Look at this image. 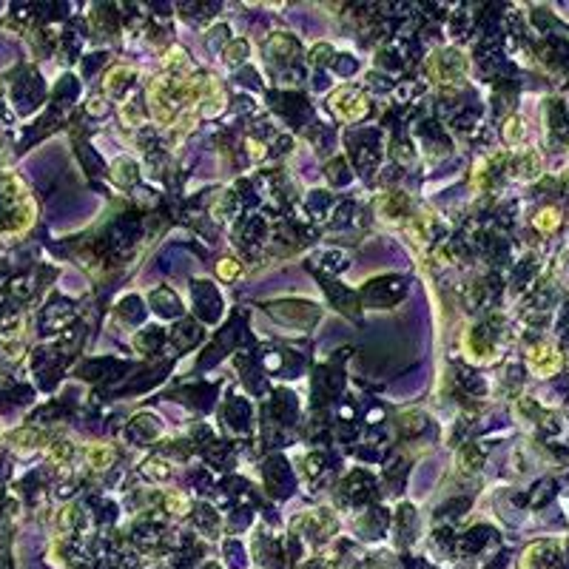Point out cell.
Returning <instances> with one entry per match:
<instances>
[{"label": "cell", "mask_w": 569, "mask_h": 569, "mask_svg": "<svg viewBox=\"0 0 569 569\" xmlns=\"http://www.w3.org/2000/svg\"><path fill=\"white\" fill-rule=\"evenodd\" d=\"M328 51H330V49H328V46H319V49H316V51H313V60H316V63H325V60H328V57H325V54H328Z\"/></svg>", "instance_id": "18"}, {"label": "cell", "mask_w": 569, "mask_h": 569, "mask_svg": "<svg viewBox=\"0 0 569 569\" xmlns=\"http://www.w3.org/2000/svg\"><path fill=\"white\" fill-rule=\"evenodd\" d=\"M435 60L444 63V69H441V71H435V74H433V77L439 80V83H455L459 77H464V69H467V63H464V57H461V54L447 51V54H439Z\"/></svg>", "instance_id": "4"}, {"label": "cell", "mask_w": 569, "mask_h": 569, "mask_svg": "<svg viewBox=\"0 0 569 569\" xmlns=\"http://www.w3.org/2000/svg\"><path fill=\"white\" fill-rule=\"evenodd\" d=\"M538 168H541L538 154H529V157H526V162H521V177H524V180H533V177H538Z\"/></svg>", "instance_id": "14"}, {"label": "cell", "mask_w": 569, "mask_h": 569, "mask_svg": "<svg viewBox=\"0 0 569 569\" xmlns=\"http://www.w3.org/2000/svg\"><path fill=\"white\" fill-rule=\"evenodd\" d=\"M533 222H535V228L541 234H553L555 228L561 225V214H558V208H541Z\"/></svg>", "instance_id": "8"}, {"label": "cell", "mask_w": 569, "mask_h": 569, "mask_svg": "<svg viewBox=\"0 0 569 569\" xmlns=\"http://www.w3.org/2000/svg\"><path fill=\"white\" fill-rule=\"evenodd\" d=\"M245 54H248V46H245L242 40H237L231 49L225 51V57H228V60H231V63H239V60H245Z\"/></svg>", "instance_id": "16"}, {"label": "cell", "mask_w": 569, "mask_h": 569, "mask_svg": "<svg viewBox=\"0 0 569 569\" xmlns=\"http://www.w3.org/2000/svg\"><path fill=\"white\" fill-rule=\"evenodd\" d=\"M217 274H219L222 279H234V276L239 274V265H237L234 259H222V262L217 265Z\"/></svg>", "instance_id": "15"}, {"label": "cell", "mask_w": 569, "mask_h": 569, "mask_svg": "<svg viewBox=\"0 0 569 569\" xmlns=\"http://www.w3.org/2000/svg\"><path fill=\"white\" fill-rule=\"evenodd\" d=\"M199 114L202 117H217V114L225 108V91L219 88V83L217 80H211V77H205V83H202V91H199Z\"/></svg>", "instance_id": "3"}, {"label": "cell", "mask_w": 569, "mask_h": 569, "mask_svg": "<svg viewBox=\"0 0 569 569\" xmlns=\"http://www.w3.org/2000/svg\"><path fill=\"white\" fill-rule=\"evenodd\" d=\"M504 140H507L509 145H516V143L524 140V123H521L518 117H509V120H507V125H504Z\"/></svg>", "instance_id": "12"}, {"label": "cell", "mask_w": 569, "mask_h": 569, "mask_svg": "<svg viewBox=\"0 0 569 569\" xmlns=\"http://www.w3.org/2000/svg\"><path fill=\"white\" fill-rule=\"evenodd\" d=\"M404 205H407L404 197H398V194H385L382 199H378V211H382L385 219H393V217H398V211H402Z\"/></svg>", "instance_id": "9"}, {"label": "cell", "mask_w": 569, "mask_h": 569, "mask_svg": "<svg viewBox=\"0 0 569 569\" xmlns=\"http://www.w3.org/2000/svg\"><path fill=\"white\" fill-rule=\"evenodd\" d=\"M69 452H71V447H69L66 441H63L60 447H54V450H51V455H54V459H57V461H60V459L66 461V459H69Z\"/></svg>", "instance_id": "17"}, {"label": "cell", "mask_w": 569, "mask_h": 569, "mask_svg": "<svg viewBox=\"0 0 569 569\" xmlns=\"http://www.w3.org/2000/svg\"><path fill=\"white\" fill-rule=\"evenodd\" d=\"M9 441L14 447H21V450H34V447H40L46 439H43V433H37V430H17L9 435Z\"/></svg>", "instance_id": "7"}, {"label": "cell", "mask_w": 569, "mask_h": 569, "mask_svg": "<svg viewBox=\"0 0 569 569\" xmlns=\"http://www.w3.org/2000/svg\"><path fill=\"white\" fill-rule=\"evenodd\" d=\"M114 459H117V452H114L111 447H106V444H94V447L86 450V461H88L91 470H108L114 464Z\"/></svg>", "instance_id": "5"}, {"label": "cell", "mask_w": 569, "mask_h": 569, "mask_svg": "<svg viewBox=\"0 0 569 569\" xmlns=\"http://www.w3.org/2000/svg\"><path fill=\"white\" fill-rule=\"evenodd\" d=\"M143 472H145V476H148V479H157V481H165V479L171 476V467H168L165 461H160V459H151V461H145Z\"/></svg>", "instance_id": "10"}, {"label": "cell", "mask_w": 569, "mask_h": 569, "mask_svg": "<svg viewBox=\"0 0 569 569\" xmlns=\"http://www.w3.org/2000/svg\"><path fill=\"white\" fill-rule=\"evenodd\" d=\"M165 501H168V509L177 512V516H185V512H188V498L182 496V492H171Z\"/></svg>", "instance_id": "13"}, {"label": "cell", "mask_w": 569, "mask_h": 569, "mask_svg": "<svg viewBox=\"0 0 569 569\" xmlns=\"http://www.w3.org/2000/svg\"><path fill=\"white\" fill-rule=\"evenodd\" d=\"M330 108L339 114L345 123H356V120H362L367 117V111H370V103L367 97L359 88H350V86H341L330 94Z\"/></svg>", "instance_id": "1"}, {"label": "cell", "mask_w": 569, "mask_h": 569, "mask_svg": "<svg viewBox=\"0 0 569 569\" xmlns=\"http://www.w3.org/2000/svg\"><path fill=\"white\" fill-rule=\"evenodd\" d=\"M165 66H168V69H174V74H177V71H188V69H191V60L185 57L182 49H171L168 57H165Z\"/></svg>", "instance_id": "11"}, {"label": "cell", "mask_w": 569, "mask_h": 569, "mask_svg": "<svg viewBox=\"0 0 569 569\" xmlns=\"http://www.w3.org/2000/svg\"><path fill=\"white\" fill-rule=\"evenodd\" d=\"M131 71L128 66H111L108 71H106V80H103V88L108 91V94H117L128 80H131Z\"/></svg>", "instance_id": "6"}, {"label": "cell", "mask_w": 569, "mask_h": 569, "mask_svg": "<svg viewBox=\"0 0 569 569\" xmlns=\"http://www.w3.org/2000/svg\"><path fill=\"white\" fill-rule=\"evenodd\" d=\"M526 365H529V370H533L535 376H555V373L561 370V353H558L553 345L541 341V345L529 348V353H526Z\"/></svg>", "instance_id": "2"}]
</instances>
